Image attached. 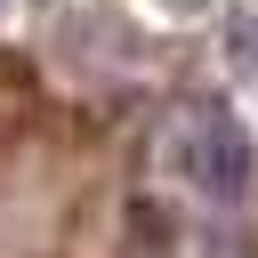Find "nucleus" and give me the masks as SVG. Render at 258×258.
I'll return each instance as SVG.
<instances>
[{
	"mask_svg": "<svg viewBox=\"0 0 258 258\" xmlns=\"http://www.w3.org/2000/svg\"><path fill=\"white\" fill-rule=\"evenodd\" d=\"M169 153H177L185 185H202L210 202H242V194H250V137H242V121H234L218 97H202V105L177 113Z\"/></svg>",
	"mask_w": 258,
	"mask_h": 258,
	"instance_id": "1",
	"label": "nucleus"
}]
</instances>
